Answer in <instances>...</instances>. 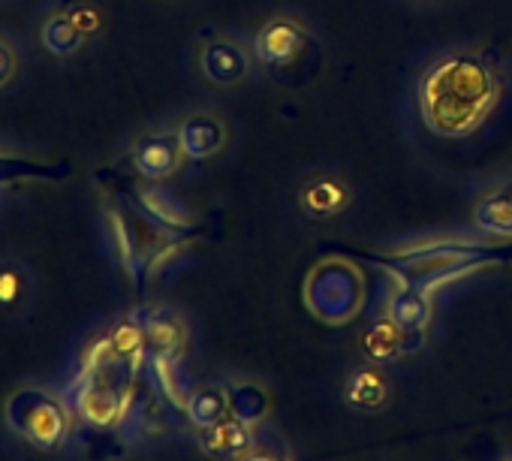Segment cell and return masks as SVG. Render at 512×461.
<instances>
[{
    "mask_svg": "<svg viewBox=\"0 0 512 461\" xmlns=\"http://www.w3.org/2000/svg\"><path fill=\"white\" fill-rule=\"evenodd\" d=\"M344 401L356 410H380L389 401V377L377 365H359L344 383Z\"/></svg>",
    "mask_w": 512,
    "mask_h": 461,
    "instance_id": "obj_11",
    "label": "cell"
},
{
    "mask_svg": "<svg viewBox=\"0 0 512 461\" xmlns=\"http://www.w3.org/2000/svg\"><path fill=\"white\" fill-rule=\"evenodd\" d=\"M386 317L401 329V332H425L431 317H434V302L425 287L404 284L395 290L386 302Z\"/></svg>",
    "mask_w": 512,
    "mask_h": 461,
    "instance_id": "obj_10",
    "label": "cell"
},
{
    "mask_svg": "<svg viewBox=\"0 0 512 461\" xmlns=\"http://www.w3.org/2000/svg\"><path fill=\"white\" fill-rule=\"evenodd\" d=\"M184 160V148L178 139V130H157V133H145L136 145H133V166L142 178L148 181H160L178 172Z\"/></svg>",
    "mask_w": 512,
    "mask_h": 461,
    "instance_id": "obj_6",
    "label": "cell"
},
{
    "mask_svg": "<svg viewBox=\"0 0 512 461\" xmlns=\"http://www.w3.org/2000/svg\"><path fill=\"white\" fill-rule=\"evenodd\" d=\"M124 359L85 368L67 392V407L91 428H118L130 407V383L118 371Z\"/></svg>",
    "mask_w": 512,
    "mask_h": 461,
    "instance_id": "obj_2",
    "label": "cell"
},
{
    "mask_svg": "<svg viewBox=\"0 0 512 461\" xmlns=\"http://www.w3.org/2000/svg\"><path fill=\"white\" fill-rule=\"evenodd\" d=\"M473 226L485 236L512 239V190L497 187L485 193L473 208Z\"/></svg>",
    "mask_w": 512,
    "mask_h": 461,
    "instance_id": "obj_12",
    "label": "cell"
},
{
    "mask_svg": "<svg viewBox=\"0 0 512 461\" xmlns=\"http://www.w3.org/2000/svg\"><path fill=\"white\" fill-rule=\"evenodd\" d=\"M199 70L211 85L232 88L250 73V55L229 37H214L199 52Z\"/></svg>",
    "mask_w": 512,
    "mask_h": 461,
    "instance_id": "obj_7",
    "label": "cell"
},
{
    "mask_svg": "<svg viewBox=\"0 0 512 461\" xmlns=\"http://www.w3.org/2000/svg\"><path fill=\"white\" fill-rule=\"evenodd\" d=\"M404 344H407V332H401L389 317L374 320V323L362 332V353H365L371 362H377V365L398 359V356L407 350Z\"/></svg>",
    "mask_w": 512,
    "mask_h": 461,
    "instance_id": "obj_15",
    "label": "cell"
},
{
    "mask_svg": "<svg viewBox=\"0 0 512 461\" xmlns=\"http://www.w3.org/2000/svg\"><path fill=\"white\" fill-rule=\"evenodd\" d=\"M350 202H353V190L338 175H314L311 181H305V187L299 193L302 211L314 220L335 217V214L347 211Z\"/></svg>",
    "mask_w": 512,
    "mask_h": 461,
    "instance_id": "obj_9",
    "label": "cell"
},
{
    "mask_svg": "<svg viewBox=\"0 0 512 461\" xmlns=\"http://www.w3.org/2000/svg\"><path fill=\"white\" fill-rule=\"evenodd\" d=\"M503 82L494 64L476 49H452L419 76L416 103L422 124L443 139L476 133L500 103Z\"/></svg>",
    "mask_w": 512,
    "mask_h": 461,
    "instance_id": "obj_1",
    "label": "cell"
},
{
    "mask_svg": "<svg viewBox=\"0 0 512 461\" xmlns=\"http://www.w3.org/2000/svg\"><path fill=\"white\" fill-rule=\"evenodd\" d=\"M67 16H70V22L88 37V34H94L97 28H100V16H97V10H91V7H73V10H67Z\"/></svg>",
    "mask_w": 512,
    "mask_h": 461,
    "instance_id": "obj_20",
    "label": "cell"
},
{
    "mask_svg": "<svg viewBox=\"0 0 512 461\" xmlns=\"http://www.w3.org/2000/svg\"><path fill=\"white\" fill-rule=\"evenodd\" d=\"M145 353L154 362H175L184 353V329L172 317H148L145 320Z\"/></svg>",
    "mask_w": 512,
    "mask_h": 461,
    "instance_id": "obj_14",
    "label": "cell"
},
{
    "mask_svg": "<svg viewBox=\"0 0 512 461\" xmlns=\"http://www.w3.org/2000/svg\"><path fill=\"white\" fill-rule=\"evenodd\" d=\"M175 130H178V139H181L187 160H208V157L220 154L226 148V139H229L226 124L208 112L184 118Z\"/></svg>",
    "mask_w": 512,
    "mask_h": 461,
    "instance_id": "obj_8",
    "label": "cell"
},
{
    "mask_svg": "<svg viewBox=\"0 0 512 461\" xmlns=\"http://www.w3.org/2000/svg\"><path fill=\"white\" fill-rule=\"evenodd\" d=\"M311 34L308 28L293 16H275L269 19L253 37V58L263 67H287L293 64L302 49L308 46Z\"/></svg>",
    "mask_w": 512,
    "mask_h": 461,
    "instance_id": "obj_5",
    "label": "cell"
},
{
    "mask_svg": "<svg viewBox=\"0 0 512 461\" xmlns=\"http://www.w3.org/2000/svg\"><path fill=\"white\" fill-rule=\"evenodd\" d=\"M82 40H85V34L70 22L67 13L52 16V19L46 22V28H43V46H46L52 55H58V58L73 55V52L82 46Z\"/></svg>",
    "mask_w": 512,
    "mask_h": 461,
    "instance_id": "obj_16",
    "label": "cell"
},
{
    "mask_svg": "<svg viewBox=\"0 0 512 461\" xmlns=\"http://www.w3.org/2000/svg\"><path fill=\"white\" fill-rule=\"evenodd\" d=\"M25 299V278L19 269H0V308H16Z\"/></svg>",
    "mask_w": 512,
    "mask_h": 461,
    "instance_id": "obj_19",
    "label": "cell"
},
{
    "mask_svg": "<svg viewBox=\"0 0 512 461\" xmlns=\"http://www.w3.org/2000/svg\"><path fill=\"white\" fill-rule=\"evenodd\" d=\"M187 416L199 428H208V425H214V422L229 416V401H226V395L220 389H199L187 401Z\"/></svg>",
    "mask_w": 512,
    "mask_h": 461,
    "instance_id": "obj_17",
    "label": "cell"
},
{
    "mask_svg": "<svg viewBox=\"0 0 512 461\" xmlns=\"http://www.w3.org/2000/svg\"><path fill=\"white\" fill-rule=\"evenodd\" d=\"M485 260H488V254L479 245H467V248H428V251H413V254H404V257L392 260V269L398 272V278L404 284L431 287V284L455 278V275H461L467 269H476Z\"/></svg>",
    "mask_w": 512,
    "mask_h": 461,
    "instance_id": "obj_4",
    "label": "cell"
},
{
    "mask_svg": "<svg viewBox=\"0 0 512 461\" xmlns=\"http://www.w3.org/2000/svg\"><path fill=\"white\" fill-rule=\"evenodd\" d=\"M199 443L208 455H217V458H229V455H241L253 446V437H250V428L241 422V419H220L208 428H202L199 434Z\"/></svg>",
    "mask_w": 512,
    "mask_h": 461,
    "instance_id": "obj_13",
    "label": "cell"
},
{
    "mask_svg": "<svg viewBox=\"0 0 512 461\" xmlns=\"http://www.w3.org/2000/svg\"><path fill=\"white\" fill-rule=\"evenodd\" d=\"M4 419L10 431H16L37 449L61 446L70 431V407L40 389H19L16 395H10Z\"/></svg>",
    "mask_w": 512,
    "mask_h": 461,
    "instance_id": "obj_3",
    "label": "cell"
},
{
    "mask_svg": "<svg viewBox=\"0 0 512 461\" xmlns=\"http://www.w3.org/2000/svg\"><path fill=\"white\" fill-rule=\"evenodd\" d=\"M106 338H109L115 356L124 359V362H133V359H139V356L145 353V323L124 320V323H118Z\"/></svg>",
    "mask_w": 512,
    "mask_h": 461,
    "instance_id": "obj_18",
    "label": "cell"
},
{
    "mask_svg": "<svg viewBox=\"0 0 512 461\" xmlns=\"http://www.w3.org/2000/svg\"><path fill=\"white\" fill-rule=\"evenodd\" d=\"M235 461H287V458H281V455H275V452H266V449H247V452H241Z\"/></svg>",
    "mask_w": 512,
    "mask_h": 461,
    "instance_id": "obj_22",
    "label": "cell"
},
{
    "mask_svg": "<svg viewBox=\"0 0 512 461\" xmlns=\"http://www.w3.org/2000/svg\"><path fill=\"white\" fill-rule=\"evenodd\" d=\"M13 73H16V55H13L10 46L0 43V88H4L13 79Z\"/></svg>",
    "mask_w": 512,
    "mask_h": 461,
    "instance_id": "obj_21",
    "label": "cell"
}]
</instances>
